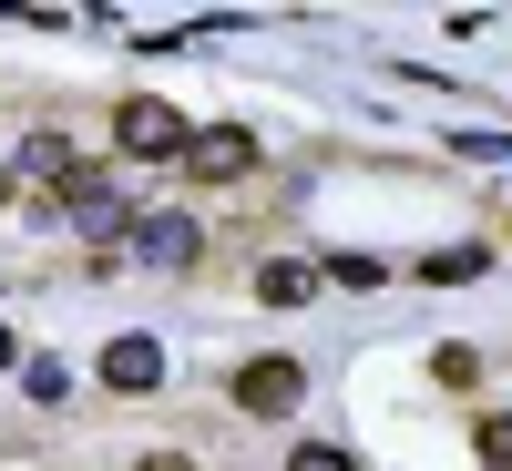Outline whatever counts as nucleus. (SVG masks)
<instances>
[{"label": "nucleus", "mask_w": 512, "mask_h": 471, "mask_svg": "<svg viewBox=\"0 0 512 471\" xmlns=\"http://www.w3.org/2000/svg\"><path fill=\"white\" fill-rule=\"evenodd\" d=\"M287 471H359V461L338 451V441H297V461H287Z\"/></svg>", "instance_id": "11"}, {"label": "nucleus", "mask_w": 512, "mask_h": 471, "mask_svg": "<svg viewBox=\"0 0 512 471\" xmlns=\"http://www.w3.org/2000/svg\"><path fill=\"white\" fill-rule=\"evenodd\" d=\"M308 287H318V277L297 267V256H267V267H256V297H267V308H297Z\"/></svg>", "instance_id": "8"}, {"label": "nucleus", "mask_w": 512, "mask_h": 471, "mask_svg": "<svg viewBox=\"0 0 512 471\" xmlns=\"http://www.w3.org/2000/svg\"><path fill=\"white\" fill-rule=\"evenodd\" d=\"M144 471H185V451H154V461H144Z\"/></svg>", "instance_id": "14"}, {"label": "nucleus", "mask_w": 512, "mask_h": 471, "mask_svg": "<svg viewBox=\"0 0 512 471\" xmlns=\"http://www.w3.org/2000/svg\"><path fill=\"white\" fill-rule=\"evenodd\" d=\"M195 216H144L134 226V256H144V267H164V277H175V267H195Z\"/></svg>", "instance_id": "5"}, {"label": "nucleus", "mask_w": 512, "mask_h": 471, "mask_svg": "<svg viewBox=\"0 0 512 471\" xmlns=\"http://www.w3.org/2000/svg\"><path fill=\"white\" fill-rule=\"evenodd\" d=\"M103 379L134 400V390H154V379H164V349H154V338H113V349H103Z\"/></svg>", "instance_id": "6"}, {"label": "nucleus", "mask_w": 512, "mask_h": 471, "mask_svg": "<svg viewBox=\"0 0 512 471\" xmlns=\"http://www.w3.org/2000/svg\"><path fill=\"white\" fill-rule=\"evenodd\" d=\"M0 195H11V164H0Z\"/></svg>", "instance_id": "16"}, {"label": "nucleus", "mask_w": 512, "mask_h": 471, "mask_svg": "<svg viewBox=\"0 0 512 471\" xmlns=\"http://www.w3.org/2000/svg\"><path fill=\"white\" fill-rule=\"evenodd\" d=\"M328 277H338V287H379V256L349 246V256H328Z\"/></svg>", "instance_id": "13"}, {"label": "nucleus", "mask_w": 512, "mask_h": 471, "mask_svg": "<svg viewBox=\"0 0 512 471\" xmlns=\"http://www.w3.org/2000/svg\"><path fill=\"white\" fill-rule=\"evenodd\" d=\"M21 175L62 195V185H72V144H62V134H31V144H21Z\"/></svg>", "instance_id": "7"}, {"label": "nucleus", "mask_w": 512, "mask_h": 471, "mask_svg": "<svg viewBox=\"0 0 512 471\" xmlns=\"http://www.w3.org/2000/svg\"><path fill=\"white\" fill-rule=\"evenodd\" d=\"M482 461H492V471H512V410H492V420H482Z\"/></svg>", "instance_id": "12"}, {"label": "nucleus", "mask_w": 512, "mask_h": 471, "mask_svg": "<svg viewBox=\"0 0 512 471\" xmlns=\"http://www.w3.org/2000/svg\"><path fill=\"white\" fill-rule=\"evenodd\" d=\"M62 205H72V226H82V236H123V226H134V205H123V185H113V175H93V164H72Z\"/></svg>", "instance_id": "4"}, {"label": "nucleus", "mask_w": 512, "mask_h": 471, "mask_svg": "<svg viewBox=\"0 0 512 471\" xmlns=\"http://www.w3.org/2000/svg\"><path fill=\"white\" fill-rule=\"evenodd\" d=\"M420 277H431V287H451V277H482V246H441Z\"/></svg>", "instance_id": "10"}, {"label": "nucleus", "mask_w": 512, "mask_h": 471, "mask_svg": "<svg viewBox=\"0 0 512 471\" xmlns=\"http://www.w3.org/2000/svg\"><path fill=\"white\" fill-rule=\"evenodd\" d=\"M297 400H308V369H297V359H246V369H236V410L287 420Z\"/></svg>", "instance_id": "3"}, {"label": "nucleus", "mask_w": 512, "mask_h": 471, "mask_svg": "<svg viewBox=\"0 0 512 471\" xmlns=\"http://www.w3.org/2000/svg\"><path fill=\"white\" fill-rule=\"evenodd\" d=\"M113 144L134 154V164H185V123H175V103H154V93H144V103H123V113H113Z\"/></svg>", "instance_id": "1"}, {"label": "nucleus", "mask_w": 512, "mask_h": 471, "mask_svg": "<svg viewBox=\"0 0 512 471\" xmlns=\"http://www.w3.org/2000/svg\"><path fill=\"white\" fill-rule=\"evenodd\" d=\"M185 175H205V185L256 175V134H246V123H205V134H185Z\"/></svg>", "instance_id": "2"}, {"label": "nucleus", "mask_w": 512, "mask_h": 471, "mask_svg": "<svg viewBox=\"0 0 512 471\" xmlns=\"http://www.w3.org/2000/svg\"><path fill=\"white\" fill-rule=\"evenodd\" d=\"M21 390H31L41 410H62V400H72V369H62V359H21Z\"/></svg>", "instance_id": "9"}, {"label": "nucleus", "mask_w": 512, "mask_h": 471, "mask_svg": "<svg viewBox=\"0 0 512 471\" xmlns=\"http://www.w3.org/2000/svg\"><path fill=\"white\" fill-rule=\"evenodd\" d=\"M0 369H11V328H0Z\"/></svg>", "instance_id": "15"}]
</instances>
